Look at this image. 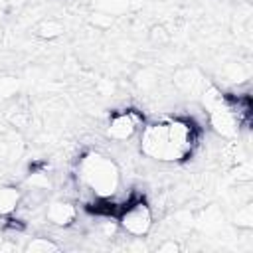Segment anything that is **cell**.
Returning a JSON list of instances; mask_svg holds the SVG:
<instances>
[{"mask_svg": "<svg viewBox=\"0 0 253 253\" xmlns=\"http://www.w3.org/2000/svg\"><path fill=\"white\" fill-rule=\"evenodd\" d=\"M119 164L101 152H87L77 160V182L97 198H113L121 192Z\"/></svg>", "mask_w": 253, "mask_h": 253, "instance_id": "6da1fadb", "label": "cell"}, {"mask_svg": "<svg viewBox=\"0 0 253 253\" xmlns=\"http://www.w3.org/2000/svg\"><path fill=\"white\" fill-rule=\"evenodd\" d=\"M138 146L140 152L146 158L158 160V162H178V154L172 148L170 140H168V128H166V121H158V123H150L144 125V128L138 132Z\"/></svg>", "mask_w": 253, "mask_h": 253, "instance_id": "7a4b0ae2", "label": "cell"}, {"mask_svg": "<svg viewBox=\"0 0 253 253\" xmlns=\"http://www.w3.org/2000/svg\"><path fill=\"white\" fill-rule=\"evenodd\" d=\"M119 227L132 237H146L154 225V215L150 206L142 198H132L119 213H117Z\"/></svg>", "mask_w": 253, "mask_h": 253, "instance_id": "3957f363", "label": "cell"}, {"mask_svg": "<svg viewBox=\"0 0 253 253\" xmlns=\"http://www.w3.org/2000/svg\"><path fill=\"white\" fill-rule=\"evenodd\" d=\"M146 125V119L136 109H126L115 113L107 123V136L115 142H126L134 138Z\"/></svg>", "mask_w": 253, "mask_h": 253, "instance_id": "277c9868", "label": "cell"}, {"mask_svg": "<svg viewBox=\"0 0 253 253\" xmlns=\"http://www.w3.org/2000/svg\"><path fill=\"white\" fill-rule=\"evenodd\" d=\"M208 115V123L211 126V130L221 136V138H235L239 136V130H241V123L239 119L235 117V113L231 111V107H223V109H217V111H211V113H206Z\"/></svg>", "mask_w": 253, "mask_h": 253, "instance_id": "5b68a950", "label": "cell"}, {"mask_svg": "<svg viewBox=\"0 0 253 253\" xmlns=\"http://www.w3.org/2000/svg\"><path fill=\"white\" fill-rule=\"evenodd\" d=\"M45 219L55 227H71L77 219V208L69 200H51L43 210Z\"/></svg>", "mask_w": 253, "mask_h": 253, "instance_id": "8992f818", "label": "cell"}, {"mask_svg": "<svg viewBox=\"0 0 253 253\" xmlns=\"http://www.w3.org/2000/svg\"><path fill=\"white\" fill-rule=\"evenodd\" d=\"M174 85L184 91V93H202L204 91V81H202V75L196 71V69H180L174 73Z\"/></svg>", "mask_w": 253, "mask_h": 253, "instance_id": "52a82bcc", "label": "cell"}, {"mask_svg": "<svg viewBox=\"0 0 253 253\" xmlns=\"http://www.w3.org/2000/svg\"><path fill=\"white\" fill-rule=\"evenodd\" d=\"M22 200V192L16 186H0V215L10 217L18 210Z\"/></svg>", "mask_w": 253, "mask_h": 253, "instance_id": "ba28073f", "label": "cell"}, {"mask_svg": "<svg viewBox=\"0 0 253 253\" xmlns=\"http://www.w3.org/2000/svg\"><path fill=\"white\" fill-rule=\"evenodd\" d=\"M233 223L243 229V231H249L253 227V204L251 200L249 202H241L233 213Z\"/></svg>", "mask_w": 253, "mask_h": 253, "instance_id": "9c48e42d", "label": "cell"}, {"mask_svg": "<svg viewBox=\"0 0 253 253\" xmlns=\"http://www.w3.org/2000/svg\"><path fill=\"white\" fill-rule=\"evenodd\" d=\"M63 34V24L59 20H42L38 26H36V36L42 38V40H55Z\"/></svg>", "mask_w": 253, "mask_h": 253, "instance_id": "30bf717a", "label": "cell"}, {"mask_svg": "<svg viewBox=\"0 0 253 253\" xmlns=\"http://www.w3.org/2000/svg\"><path fill=\"white\" fill-rule=\"evenodd\" d=\"M26 186H28V190H38V192L47 194L51 190V178L42 170H32L26 176Z\"/></svg>", "mask_w": 253, "mask_h": 253, "instance_id": "8fae6325", "label": "cell"}, {"mask_svg": "<svg viewBox=\"0 0 253 253\" xmlns=\"http://www.w3.org/2000/svg\"><path fill=\"white\" fill-rule=\"evenodd\" d=\"M24 249L28 253H53L59 251V245L49 237H34L24 245Z\"/></svg>", "mask_w": 253, "mask_h": 253, "instance_id": "7c38bea8", "label": "cell"}, {"mask_svg": "<svg viewBox=\"0 0 253 253\" xmlns=\"http://www.w3.org/2000/svg\"><path fill=\"white\" fill-rule=\"evenodd\" d=\"M20 91V81L12 75L0 77V99H12Z\"/></svg>", "mask_w": 253, "mask_h": 253, "instance_id": "4fadbf2b", "label": "cell"}, {"mask_svg": "<svg viewBox=\"0 0 253 253\" xmlns=\"http://www.w3.org/2000/svg\"><path fill=\"white\" fill-rule=\"evenodd\" d=\"M148 40L154 45H164V43L170 42V32L164 26H152L150 32H148Z\"/></svg>", "mask_w": 253, "mask_h": 253, "instance_id": "5bb4252c", "label": "cell"}, {"mask_svg": "<svg viewBox=\"0 0 253 253\" xmlns=\"http://www.w3.org/2000/svg\"><path fill=\"white\" fill-rule=\"evenodd\" d=\"M12 154H14V142H12V138L0 134V162L12 158Z\"/></svg>", "mask_w": 253, "mask_h": 253, "instance_id": "9a60e30c", "label": "cell"}, {"mask_svg": "<svg viewBox=\"0 0 253 253\" xmlns=\"http://www.w3.org/2000/svg\"><path fill=\"white\" fill-rule=\"evenodd\" d=\"M180 249H182L180 243L174 241V239H164V241H160V243L156 245V251H158V253H178Z\"/></svg>", "mask_w": 253, "mask_h": 253, "instance_id": "2e32d148", "label": "cell"}, {"mask_svg": "<svg viewBox=\"0 0 253 253\" xmlns=\"http://www.w3.org/2000/svg\"><path fill=\"white\" fill-rule=\"evenodd\" d=\"M91 22H93L97 28H109V26L113 24V16H109V14H93Z\"/></svg>", "mask_w": 253, "mask_h": 253, "instance_id": "e0dca14e", "label": "cell"}, {"mask_svg": "<svg viewBox=\"0 0 253 253\" xmlns=\"http://www.w3.org/2000/svg\"><path fill=\"white\" fill-rule=\"evenodd\" d=\"M0 40H2V30H0Z\"/></svg>", "mask_w": 253, "mask_h": 253, "instance_id": "ac0fdd59", "label": "cell"}]
</instances>
